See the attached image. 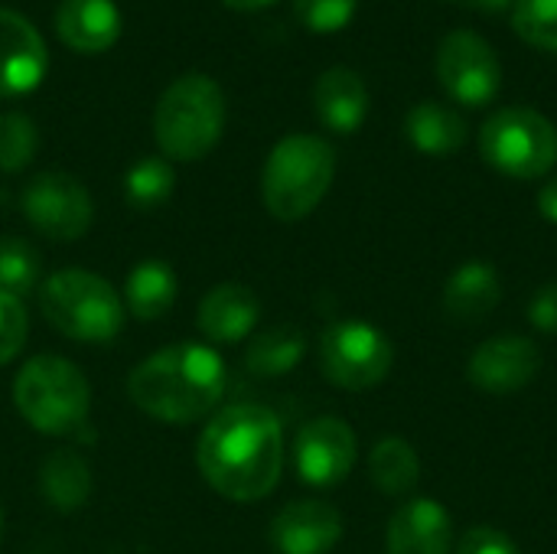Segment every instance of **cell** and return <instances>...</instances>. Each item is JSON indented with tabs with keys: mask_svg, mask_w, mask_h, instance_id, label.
Listing matches in <instances>:
<instances>
[{
	"mask_svg": "<svg viewBox=\"0 0 557 554\" xmlns=\"http://www.w3.org/2000/svg\"><path fill=\"white\" fill-rule=\"evenodd\" d=\"M196 464L219 496L258 503L277 487L284 470L281 421L261 405H232L206 424Z\"/></svg>",
	"mask_w": 557,
	"mask_h": 554,
	"instance_id": "6da1fadb",
	"label": "cell"
},
{
	"mask_svg": "<svg viewBox=\"0 0 557 554\" xmlns=\"http://www.w3.org/2000/svg\"><path fill=\"white\" fill-rule=\"evenodd\" d=\"M228 372L215 349L202 343H176L144 359L131 379V402L166 424H189L206 418L225 395Z\"/></svg>",
	"mask_w": 557,
	"mask_h": 554,
	"instance_id": "7a4b0ae2",
	"label": "cell"
},
{
	"mask_svg": "<svg viewBox=\"0 0 557 554\" xmlns=\"http://www.w3.org/2000/svg\"><path fill=\"white\" fill-rule=\"evenodd\" d=\"M333 147L317 134H290L277 140V147L268 153L261 173L264 206L281 222H300L323 202V196L333 186Z\"/></svg>",
	"mask_w": 557,
	"mask_h": 554,
	"instance_id": "3957f363",
	"label": "cell"
},
{
	"mask_svg": "<svg viewBox=\"0 0 557 554\" xmlns=\"http://www.w3.org/2000/svg\"><path fill=\"white\" fill-rule=\"evenodd\" d=\"M225 131V95L209 75L176 78L153 108V137L170 160H202Z\"/></svg>",
	"mask_w": 557,
	"mask_h": 554,
	"instance_id": "277c9868",
	"label": "cell"
},
{
	"mask_svg": "<svg viewBox=\"0 0 557 554\" xmlns=\"http://www.w3.org/2000/svg\"><path fill=\"white\" fill-rule=\"evenodd\" d=\"M13 402L26 424L42 434H75L91 408L85 376L62 356L29 359L13 382Z\"/></svg>",
	"mask_w": 557,
	"mask_h": 554,
	"instance_id": "5b68a950",
	"label": "cell"
},
{
	"mask_svg": "<svg viewBox=\"0 0 557 554\" xmlns=\"http://www.w3.org/2000/svg\"><path fill=\"white\" fill-rule=\"evenodd\" d=\"M42 317L75 343H111L124 327L117 291L91 271H59L39 291Z\"/></svg>",
	"mask_w": 557,
	"mask_h": 554,
	"instance_id": "8992f818",
	"label": "cell"
},
{
	"mask_svg": "<svg viewBox=\"0 0 557 554\" xmlns=\"http://www.w3.org/2000/svg\"><path fill=\"white\" fill-rule=\"evenodd\" d=\"M483 160L512 180H539L557 163V127L535 108H503L480 131Z\"/></svg>",
	"mask_w": 557,
	"mask_h": 554,
	"instance_id": "52a82bcc",
	"label": "cell"
},
{
	"mask_svg": "<svg viewBox=\"0 0 557 554\" xmlns=\"http://www.w3.org/2000/svg\"><path fill=\"white\" fill-rule=\"evenodd\" d=\"M392 362V340L366 320H336L320 336V369L336 389L369 392L388 379Z\"/></svg>",
	"mask_w": 557,
	"mask_h": 554,
	"instance_id": "ba28073f",
	"label": "cell"
},
{
	"mask_svg": "<svg viewBox=\"0 0 557 554\" xmlns=\"http://www.w3.org/2000/svg\"><path fill=\"white\" fill-rule=\"evenodd\" d=\"M437 78L450 98L467 108L490 104L503 88L496 49L473 29H454L437 46Z\"/></svg>",
	"mask_w": 557,
	"mask_h": 554,
	"instance_id": "9c48e42d",
	"label": "cell"
},
{
	"mask_svg": "<svg viewBox=\"0 0 557 554\" xmlns=\"http://www.w3.org/2000/svg\"><path fill=\"white\" fill-rule=\"evenodd\" d=\"M26 222L52 238V242H75L91 225V196L88 189L69 173H39L26 183L20 196Z\"/></svg>",
	"mask_w": 557,
	"mask_h": 554,
	"instance_id": "30bf717a",
	"label": "cell"
},
{
	"mask_svg": "<svg viewBox=\"0 0 557 554\" xmlns=\"http://www.w3.org/2000/svg\"><path fill=\"white\" fill-rule=\"evenodd\" d=\"M356 434L343 418L323 415L300 428L294 441V464L304 483L330 490L339 487L356 467Z\"/></svg>",
	"mask_w": 557,
	"mask_h": 554,
	"instance_id": "8fae6325",
	"label": "cell"
},
{
	"mask_svg": "<svg viewBox=\"0 0 557 554\" xmlns=\"http://www.w3.org/2000/svg\"><path fill=\"white\" fill-rule=\"evenodd\" d=\"M539 372L542 353L529 336H493L470 356L467 366L470 385L496 398L529 389Z\"/></svg>",
	"mask_w": 557,
	"mask_h": 554,
	"instance_id": "7c38bea8",
	"label": "cell"
},
{
	"mask_svg": "<svg viewBox=\"0 0 557 554\" xmlns=\"http://www.w3.org/2000/svg\"><path fill=\"white\" fill-rule=\"evenodd\" d=\"M49 52L39 29L16 10L0 7V98H20L39 88Z\"/></svg>",
	"mask_w": 557,
	"mask_h": 554,
	"instance_id": "4fadbf2b",
	"label": "cell"
},
{
	"mask_svg": "<svg viewBox=\"0 0 557 554\" xmlns=\"http://www.w3.org/2000/svg\"><path fill=\"white\" fill-rule=\"evenodd\" d=\"M343 539V516L323 500H297L271 522V545L277 554H330Z\"/></svg>",
	"mask_w": 557,
	"mask_h": 554,
	"instance_id": "5bb4252c",
	"label": "cell"
},
{
	"mask_svg": "<svg viewBox=\"0 0 557 554\" xmlns=\"http://www.w3.org/2000/svg\"><path fill=\"white\" fill-rule=\"evenodd\" d=\"M385 552L450 554L454 552V519H450V513L431 496L408 500L388 522Z\"/></svg>",
	"mask_w": 557,
	"mask_h": 554,
	"instance_id": "9a60e30c",
	"label": "cell"
},
{
	"mask_svg": "<svg viewBox=\"0 0 557 554\" xmlns=\"http://www.w3.org/2000/svg\"><path fill=\"white\" fill-rule=\"evenodd\" d=\"M261 317V300L245 284H219L199 300V330L212 343H242Z\"/></svg>",
	"mask_w": 557,
	"mask_h": 554,
	"instance_id": "2e32d148",
	"label": "cell"
},
{
	"mask_svg": "<svg viewBox=\"0 0 557 554\" xmlns=\"http://www.w3.org/2000/svg\"><path fill=\"white\" fill-rule=\"evenodd\" d=\"M55 33L75 52H104L121 36V13L114 0H62Z\"/></svg>",
	"mask_w": 557,
	"mask_h": 554,
	"instance_id": "e0dca14e",
	"label": "cell"
},
{
	"mask_svg": "<svg viewBox=\"0 0 557 554\" xmlns=\"http://www.w3.org/2000/svg\"><path fill=\"white\" fill-rule=\"evenodd\" d=\"M503 300V278L490 261H467L460 264L444 284V313L457 323H480L486 320Z\"/></svg>",
	"mask_w": 557,
	"mask_h": 554,
	"instance_id": "ac0fdd59",
	"label": "cell"
},
{
	"mask_svg": "<svg viewBox=\"0 0 557 554\" xmlns=\"http://www.w3.org/2000/svg\"><path fill=\"white\" fill-rule=\"evenodd\" d=\"M313 108L320 121L336 134H352L362 127L369 114V91L359 72L346 65H333L317 78L313 88Z\"/></svg>",
	"mask_w": 557,
	"mask_h": 554,
	"instance_id": "d6986e66",
	"label": "cell"
},
{
	"mask_svg": "<svg viewBox=\"0 0 557 554\" xmlns=\"http://www.w3.org/2000/svg\"><path fill=\"white\" fill-rule=\"evenodd\" d=\"M405 137L411 140L414 150L431 153V157H447L457 153L467 144V121L434 101L414 104L405 118Z\"/></svg>",
	"mask_w": 557,
	"mask_h": 554,
	"instance_id": "ffe728a7",
	"label": "cell"
},
{
	"mask_svg": "<svg viewBox=\"0 0 557 554\" xmlns=\"http://www.w3.org/2000/svg\"><path fill=\"white\" fill-rule=\"evenodd\" d=\"M176 291H180V281H176V271L166 264V261H140L131 274H127V284H124V304L127 310L150 323V320H160L173 300H176Z\"/></svg>",
	"mask_w": 557,
	"mask_h": 554,
	"instance_id": "44dd1931",
	"label": "cell"
},
{
	"mask_svg": "<svg viewBox=\"0 0 557 554\" xmlns=\"http://www.w3.org/2000/svg\"><path fill=\"white\" fill-rule=\"evenodd\" d=\"M39 487H42V496L55 509H62V513L82 509L91 496V473H88L85 457L69 447L49 454L42 464V473H39Z\"/></svg>",
	"mask_w": 557,
	"mask_h": 554,
	"instance_id": "7402d4cb",
	"label": "cell"
},
{
	"mask_svg": "<svg viewBox=\"0 0 557 554\" xmlns=\"http://www.w3.org/2000/svg\"><path fill=\"white\" fill-rule=\"evenodd\" d=\"M369 477L392 500L411 496L421 480L418 451L405 438H382L369 454Z\"/></svg>",
	"mask_w": 557,
	"mask_h": 554,
	"instance_id": "603a6c76",
	"label": "cell"
},
{
	"mask_svg": "<svg viewBox=\"0 0 557 554\" xmlns=\"http://www.w3.org/2000/svg\"><path fill=\"white\" fill-rule=\"evenodd\" d=\"M307 353V336L304 330L297 327H271V330H261L248 349H245V366L255 372V376H264V379H274V376H287L297 369V362L304 359Z\"/></svg>",
	"mask_w": 557,
	"mask_h": 554,
	"instance_id": "cb8c5ba5",
	"label": "cell"
},
{
	"mask_svg": "<svg viewBox=\"0 0 557 554\" xmlns=\"http://www.w3.org/2000/svg\"><path fill=\"white\" fill-rule=\"evenodd\" d=\"M173 186H176V173L160 157H144L124 173V196L140 212L163 206L170 199Z\"/></svg>",
	"mask_w": 557,
	"mask_h": 554,
	"instance_id": "d4e9b609",
	"label": "cell"
},
{
	"mask_svg": "<svg viewBox=\"0 0 557 554\" xmlns=\"http://www.w3.org/2000/svg\"><path fill=\"white\" fill-rule=\"evenodd\" d=\"M39 281V255L29 242L16 235L0 238V291L23 297Z\"/></svg>",
	"mask_w": 557,
	"mask_h": 554,
	"instance_id": "484cf974",
	"label": "cell"
},
{
	"mask_svg": "<svg viewBox=\"0 0 557 554\" xmlns=\"http://www.w3.org/2000/svg\"><path fill=\"white\" fill-rule=\"evenodd\" d=\"M512 26L529 46L557 56V0H516Z\"/></svg>",
	"mask_w": 557,
	"mask_h": 554,
	"instance_id": "4316f807",
	"label": "cell"
},
{
	"mask_svg": "<svg viewBox=\"0 0 557 554\" xmlns=\"http://www.w3.org/2000/svg\"><path fill=\"white\" fill-rule=\"evenodd\" d=\"M39 147V134L36 124L20 114V111H7L0 114V173H20Z\"/></svg>",
	"mask_w": 557,
	"mask_h": 554,
	"instance_id": "83f0119b",
	"label": "cell"
},
{
	"mask_svg": "<svg viewBox=\"0 0 557 554\" xmlns=\"http://www.w3.org/2000/svg\"><path fill=\"white\" fill-rule=\"evenodd\" d=\"M359 0H294V10L300 16V23L313 33H336L343 29L352 13H356Z\"/></svg>",
	"mask_w": 557,
	"mask_h": 554,
	"instance_id": "f1b7e54d",
	"label": "cell"
},
{
	"mask_svg": "<svg viewBox=\"0 0 557 554\" xmlns=\"http://www.w3.org/2000/svg\"><path fill=\"white\" fill-rule=\"evenodd\" d=\"M29 323H26V310L20 304V297L0 291V366H7L26 343Z\"/></svg>",
	"mask_w": 557,
	"mask_h": 554,
	"instance_id": "f546056e",
	"label": "cell"
},
{
	"mask_svg": "<svg viewBox=\"0 0 557 554\" xmlns=\"http://www.w3.org/2000/svg\"><path fill=\"white\" fill-rule=\"evenodd\" d=\"M457 554H522L519 545L496 526H473L463 532Z\"/></svg>",
	"mask_w": 557,
	"mask_h": 554,
	"instance_id": "4dcf8cb0",
	"label": "cell"
},
{
	"mask_svg": "<svg viewBox=\"0 0 557 554\" xmlns=\"http://www.w3.org/2000/svg\"><path fill=\"white\" fill-rule=\"evenodd\" d=\"M529 320L535 330L542 333H557V281L545 284L535 291V297L529 300Z\"/></svg>",
	"mask_w": 557,
	"mask_h": 554,
	"instance_id": "1f68e13d",
	"label": "cell"
},
{
	"mask_svg": "<svg viewBox=\"0 0 557 554\" xmlns=\"http://www.w3.org/2000/svg\"><path fill=\"white\" fill-rule=\"evenodd\" d=\"M539 212L557 225V176H552L542 189H539Z\"/></svg>",
	"mask_w": 557,
	"mask_h": 554,
	"instance_id": "d6a6232c",
	"label": "cell"
},
{
	"mask_svg": "<svg viewBox=\"0 0 557 554\" xmlns=\"http://www.w3.org/2000/svg\"><path fill=\"white\" fill-rule=\"evenodd\" d=\"M225 7H232V10H242V13H251V10H264V7H271L274 0H222Z\"/></svg>",
	"mask_w": 557,
	"mask_h": 554,
	"instance_id": "836d02e7",
	"label": "cell"
},
{
	"mask_svg": "<svg viewBox=\"0 0 557 554\" xmlns=\"http://www.w3.org/2000/svg\"><path fill=\"white\" fill-rule=\"evenodd\" d=\"M516 0H480L476 7H483V10H506V7H512Z\"/></svg>",
	"mask_w": 557,
	"mask_h": 554,
	"instance_id": "e575fe53",
	"label": "cell"
},
{
	"mask_svg": "<svg viewBox=\"0 0 557 554\" xmlns=\"http://www.w3.org/2000/svg\"><path fill=\"white\" fill-rule=\"evenodd\" d=\"M450 3H463V7H476L480 0H450Z\"/></svg>",
	"mask_w": 557,
	"mask_h": 554,
	"instance_id": "d590c367",
	"label": "cell"
},
{
	"mask_svg": "<svg viewBox=\"0 0 557 554\" xmlns=\"http://www.w3.org/2000/svg\"><path fill=\"white\" fill-rule=\"evenodd\" d=\"M0 529H3V509H0Z\"/></svg>",
	"mask_w": 557,
	"mask_h": 554,
	"instance_id": "8d00e7d4",
	"label": "cell"
}]
</instances>
